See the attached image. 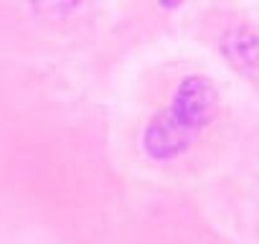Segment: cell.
<instances>
[{"label":"cell","instance_id":"6da1fadb","mask_svg":"<svg viewBox=\"0 0 259 244\" xmlns=\"http://www.w3.org/2000/svg\"><path fill=\"white\" fill-rule=\"evenodd\" d=\"M216 109H219V92L213 89V84L203 76H188L176 92L168 114L191 135H196L213 119Z\"/></svg>","mask_w":259,"mask_h":244}]
</instances>
